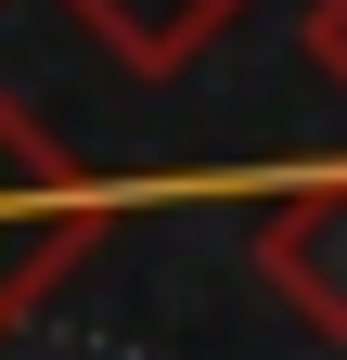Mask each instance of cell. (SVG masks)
<instances>
[{"instance_id":"obj_1","label":"cell","mask_w":347,"mask_h":360,"mask_svg":"<svg viewBox=\"0 0 347 360\" xmlns=\"http://www.w3.org/2000/svg\"><path fill=\"white\" fill-rule=\"evenodd\" d=\"M116 206H129L116 180H77L52 142H39V116L0 103V335L65 283V257H91V232Z\"/></svg>"},{"instance_id":"obj_2","label":"cell","mask_w":347,"mask_h":360,"mask_svg":"<svg viewBox=\"0 0 347 360\" xmlns=\"http://www.w3.org/2000/svg\"><path fill=\"white\" fill-rule=\"evenodd\" d=\"M257 283H270L309 335H347V167L270 193V219H257Z\"/></svg>"},{"instance_id":"obj_3","label":"cell","mask_w":347,"mask_h":360,"mask_svg":"<svg viewBox=\"0 0 347 360\" xmlns=\"http://www.w3.org/2000/svg\"><path fill=\"white\" fill-rule=\"evenodd\" d=\"M103 39H116V65H142V77H167L193 52V39H219L232 26V0H77Z\"/></svg>"},{"instance_id":"obj_4","label":"cell","mask_w":347,"mask_h":360,"mask_svg":"<svg viewBox=\"0 0 347 360\" xmlns=\"http://www.w3.org/2000/svg\"><path fill=\"white\" fill-rule=\"evenodd\" d=\"M309 52H322V77L347 90V0H309Z\"/></svg>"}]
</instances>
